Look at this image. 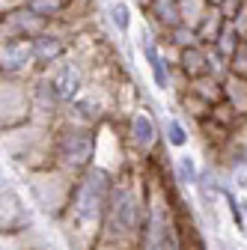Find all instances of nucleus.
<instances>
[{
  "label": "nucleus",
  "mask_w": 247,
  "mask_h": 250,
  "mask_svg": "<svg viewBox=\"0 0 247 250\" xmlns=\"http://www.w3.org/2000/svg\"><path fill=\"white\" fill-rule=\"evenodd\" d=\"M179 170H182V179H185V182H194V179H197V170H194V161H191V158H182V161H179Z\"/></svg>",
  "instance_id": "nucleus-10"
},
{
  "label": "nucleus",
  "mask_w": 247,
  "mask_h": 250,
  "mask_svg": "<svg viewBox=\"0 0 247 250\" xmlns=\"http://www.w3.org/2000/svg\"><path fill=\"white\" fill-rule=\"evenodd\" d=\"M18 221H21V211H18L15 197H0V232L15 229Z\"/></svg>",
  "instance_id": "nucleus-7"
},
{
  "label": "nucleus",
  "mask_w": 247,
  "mask_h": 250,
  "mask_svg": "<svg viewBox=\"0 0 247 250\" xmlns=\"http://www.w3.org/2000/svg\"><path fill=\"white\" fill-rule=\"evenodd\" d=\"M131 131H134V140L140 146H149L152 140H155V125H152V119L146 113H137L134 122H131Z\"/></svg>",
  "instance_id": "nucleus-8"
},
{
  "label": "nucleus",
  "mask_w": 247,
  "mask_h": 250,
  "mask_svg": "<svg viewBox=\"0 0 247 250\" xmlns=\"http://www.w3.org/2000/svg\"><path fill=\"white\" fill-rule=\"evenodd\" d=\"M211 6V0H179V15H182V24H188L197 30V24L203 21L206 9Z\"/></svg>",
  "instance_id": "nucleus-5"
},
{
  "label": "nucleus",
  "mask_w": 247,
  "mask_h": 250,
  "mask_svg": "<svg viewBox=\"0 0 247 250\" xmlns=\"http://www.w3.org/2000/svg\"><path fill=\"white\" fill-rule=\"evenodd\" d=\"M229 21H226V15L221 12V6L218 3H211L208 9H206V15H203V21L197 24V39L203 42V45H214L218 42V36L224 33V27H226Z\"/></svg>",
  "instance_id": "nucleus-2"
},
{
  "label": "nucleus",
  "mask_w": 247,
  "mask_h": 250,
  "mask_svg": "<svg viewBox=\"0 0 247 250\" xmlns=\"http://www.w3.org/2000/svg\"><path fill=\"white\" fill-rule=\"evenodd\" d=\"M63 54H66V45L57 36H48V30L33 39V60L39 62V66H51V62H57Z\"/></svg>",
  "instance_id": "nucleus-3"
},
{
  "label": "nucleus",
  "mask_w": 247,
  "mask_h": 250,
  "mask_svg": "<svg viewBox=\"0 0 247 250\" xmlns=\"http://www.w3.org/2000/svg\"><path fill=\"white\" fill-rule=\"evenodd\" d=\"M30 92L24 89L21 78H9L0 75V128H12V125H21L30 116Z\"/></svg>",
  "instance_id": "nucleus-1"
},
{
  "label": "nucleus",
  "mask_w": 247,
  "mask_h": 250,
  "mask_svg": "<svg viewBox=\"0 0 247 250\" xmlns=\"http://www.w3.org/2000/svg\"><path fill=\"white\" fill-rule=\"evenodd\" d=\"M21 3L27 6V9H33L36 15H42V18H60L66 12V6H69V0H21Z\"/></svg>",
  "instance_id": "nucleus-6"
},
{
  "label": "nucleus",
  "mask_w": 247,
  "mask_h": 250,
  "mask_svg": "<svg viewBox=\"0 0 247 250\" xmlns=\"http://www.w3.org/2000/svg\"><path fill=\"white\" fill-rule=\"evenodd\" d=\"M110 21H113V27L119 30V33H128V27H131V15H128V6L122 3V0L110 6Z\"/></svg>",
  "instance_id": "nucleus-9"
},
{
  "label": "nucleus",
  "mask_w": 247,
  "mask_h": 250,
  "mask_svg": "<svg viewBox=\"0 0 247 250\" xmlns=\"http://www.w3.org/2000/svg\"><path fill=\"white\" fill-rule=\"evenodd\" d=\"M179 60H182V69L188 72L191 78H197V75H206V72H208V62H206V51H203V45L182 48Z\"/></svg>",
  "instance_id": "nucleus-4"
},
{
  "label": "nucleus",
  "mask_w": 247,
  "mask_h": 250,
  "mask_svg": "<svg viewBox=\"0 0 247 250\" xmlns=\"http://www.w3.org/2000/svg\"><path fill=\"white\" fill-rule=\"evenodd\" d=\"M167 131H170V143H176V146L185 143V131H182V125H179V122H170V125H167Z\"/></svg>",
  "instance_id": "nucleus-11"
}]
</instances>
